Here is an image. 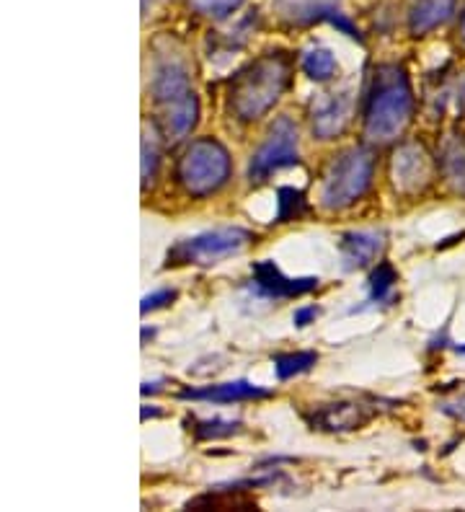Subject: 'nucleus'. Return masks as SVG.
<instances>
[{
    "label": "nucleus",
    "instance_id": "obj_1",
    "mask_svg": "<svg viewBox=\"0 0 465 512\" xmlns=\"http://www.w3.org/2000/svg\"><path fill=\"white\" fill-rule=\"evenodd\" d=\"M414 114V94L409 75L398 65H380L372 75V88L365 107V138L372 145L398 140Z\"/></svg>",
    "mask_w": 465,
    "mask_h": 512
},
{
    "label": "nucleus",
    "instance_id": "obj_2",
    "mask_svg": "<svg viewBox=\"0 0 465 512\" xmlns=\"http://www.w3.org/2000/svg\"><path fill=\"white\" fill-rule=\"evenodd\" d=\"M287 83H290V63L285 57H259L230 81V109L243 122H254L277 104L279 96L285 94Z\"/></svg>",
    "mask_w": 465,
    "mask_h": 512
},
{
    "label": "nucleus",
    "instance_id": "obj_3",
    "mask_svg": "<svg viewBox=\"0 0 465 512\" xmlns=\"http://www.w3.org/2000/svg\"><path fill=\"white\" fill-rule=\"evenodd\" d=\"M375 174V158L367 148H352L341 153L323 176L321 205L326 210H344L354 205L370 189Z\"/></svg>",
    "mask_w": 465,
    "mask_h": 512
},
{
    "label": "nucleus",
    "instance_id": "obj_4",
    "mask_svg": "<svg viewBox=\"0 0 465 512\" xmlns=\"http://www.w3.org/2000/svg\"><path fill=\"white\" fill-rule=\"evenodd\" d=\"M230 176V156L212 138L194 140L179 161V182L194 197H205L223 187Z\"/></svg>",
    "mask_w": 465,
    "mask_h": 512
},
{
    "label": "nucleus",
    "instance_id": "obj_5",
    "mask_svg": "<svg viewBox=\"0 0 465 512\" xmlns=\"http://www.w3.org/2000/svg\"><path fill=\"white\" fill-rule=\"evenodd\" d=\"M254 241L251 231L246 228H215V231L199 233L194 238L179 241L168 251V264H217L230 256L241 254Z\"/></svg>",
    "mask_w": 465,
    "mask_h": 512
},
{
    "label": "nucleus",
    "instance_id": "obj_6",
    "mask_svg": "<svg viewBox=\"0 0 465 512\" xmlns=\"http://www.w3.org/2000/svg\"><path fill=\"white\" fill-rule=\"evenodd\" d=\"M300 158L298 150V127L290 117H279L267 132V140L261 143V148L256 150L254 161H251V169H248V179L251 184H259L264 179L274 174L279 169H287V166H295Z\"/></svg>",
    "mask_w": 465,
    "mask_h": 512
},
{
    "label": "nucleus",
    "instance_id": "obj_7",
    "mask_svg": "<svg viewBox=\"0 0 465 512\" xmlns=\"http://www.w3.org/2000/svg\"><path fill=\"white\" fill-rule=\"evenodd\" d=\"M150 91H153V101L158 109L194 94L192 83H189V63H186L184 52L161 50L155 55L153 86H150Z\"/></svg>",
    "mask_w": 465,
    "mask_h": 512
},
{
    "label": "nucleus",
    "instance_id": "obj_8",
    "mask_svg": "<svg viewBox=\"0 0 465 512\" xmlns=\"http://www.w3.org/2000/svg\"><path fill=\"white\" fill-rule=\"evenodd\" d=\"M391 179L396 192L401 194H419L432 184L434 163L427 150H424V145L403 143L393 153Z\"/></svg>",
    "mask_w": 465,
    "mask_h": 512
},
{
    "label": "nucleus",
    "instance_id": "obj_9",
    "mask_svg": "<svg viewBox=\"0 0 465 512\" xmlns=\"http://www.w3.org/2000/svg\"><path fill=\"white\" fill-rule=\"evenodd\" d=\"M251 275H254V290L264 298L285 300V298H300V295H308L318 288V277H285L282 269L274 262L264 259V262H256L251 267Z\"/></svg>",
    "mask_w": 465,
    "mask_h": 512
},
{
    "label": "nucleus",
    "instance_id": "obj_10",
    "mask_svg": "<svg viewBox=\"0 0 465 512\" xmlns=\"http://www.w3.org/2000/svg\"><path fill=\"white\" fill-rule=\"evenodd\" d=\"M349 117H352V96L349 94H329L313 112V132L316 138L331 140L347 130Z\"/></svg>",
    "mask_w": 465,
    "mask_h": 512
},
{
    "label": "nucleus",
    "instance_id": "obj_11",
    "mask_svg": "<svg viewBox=\"0 0 465 512\" xmlns=\"http://www.w3.org/2000/svg\"><path fill=\"white\" fill-rule=\"evenodd\" d=\"M272 396L269 388L254 386L248 381H233V383H220V386H207V388H186L181 391L179 399L184 401H212V404H233V401H254V399H267Z\"/></svg>",
    "mask_w": 465,
    "mask_h": 512
},
{
    "label": "nucleus",
    "instance_id": "obj_12",
    "mask_svg": "<svg viewBox=\"0 0 465 512\" xmlns=\"http://www.w3.org/2000/svg\"><path fill=\"white\" fill-rule=\"evenodd\" d=\"M372 417H375V409H370L367 404L344 401V404H329L323 406V409H318L316 417H313V425L321 427V430L347 432L367 425Z\"/></svg>",
    "mask_w": 465,
    "mask_h": 512
},
{
    "label": "nucleus",
    "instance_id": "obj_13",
    "mask_svg": "<svg viewBox=\"0 0 465 512\" xmlns=\"http://www.w3.org/2000/svg\"><path fill=\"white\" fill-rule=\"evenodd\" d=\"M385 238L375 231H352L341 236V262L347 269H362L383 254Z\"/></svg>",
    "mask_w": 465,
    "mask_h": 512
},
{
    "label": "nucleus",
    "instance_id": "obj_14",
    "mask_svg": "<svg viewBox=\"0 0 465 512\" xmlns=\"http://www.w3.org/2000/svg\"><path fill=\"white\" fill-rule=\"evenodd\" d=\"M274 8L279 19L295 26H308L323 19L334 21L339 16V0H274Z\"/></svg>",
    "mask_w": 465,
    "mask_h": 512
},
{
    "label": "nucleus",
    "instance_id": "obj_15",
    "mask_svg": "<svg viewBox=\"0 0 465 512\" xmlns=\"http://www.w3.org/2000/svg\"><path fill=\"white\" fill-rule=\"evenodd\" d=\"M199 117V101L197 96H186V99L166 104L158 109V125L168 140H181L194 130Z\"/></svg>",
    "mask_w": 465,
    "mask_h": 512
},
{
    "label": "nucleus",
    "instance_id": "obj_16",
    "mask_svg": "<svg viewBox=\"0 0 465 512\" xmlns=\"http://www.w3.org/2000/svg\"><path fill=\"white\" fill-rule=\"evenodd\" d=\"M455 11V0H411L409 32L424 37L440 24H445Z\"/></svg>",
    "mask_w": 465,
    "mask_h": 512
},
{
    "label": "nucleus",
    "instance_id": "obj_17",
    "mask_svg": "<svg viewBox=\"0 0 465 512\" xmlns=\"http://www.w3.org/2000/svg\"><path fill=\"white\" fill-rule=\"evenodd\" d=\"M445 182L458 194H465V138H447L440 153Z\"/></svg>",
    "mask_w": 465,
    "mask_h": 512
},
{
    "label": "nucleus",
    "instance_id": "obj_18",
    "mask_svg": "<svg viewBox=\"0 0 465 512\" xmlns=\"http://www.w3.org/2000/svg\"><path fill=\"white\" fill-rule=\"evenodd\" d=\"M303 73L313 81H331L336 75V60L326 47H310L303 55Z\"/></svg>",
    "mask_w": 465,
    "mask_h": 512
},
{
    "label": "nucleus",
    "instance_id": "obj_19",
    "mask_svg": "<svg viewBox=\"0 0 465 512\" xmlns=\"http://www.w3.org/2000/svg\"><path fill=\"white\" fill-rule=\"evenodd\" d=\"M318 355L316 352H290V355H277L274 357V370H277L279 381H290L295 375L308 373L316 365Z\"/></svg>",
    "mask_w": 465,
    "mask_h": 512
},
{
    "label": "nucleus",
    "instance_id": "obj_20",
    "mask_svg": "<svg viewBox=\"0 0 465 512\" xmlns=\"http://www.w3.org/2000/svg\"><path fill=\"white\" fill-rule=\"evenodd\" d=\"M279 213L277 223H287V220H300L308 213V205H305V194L300 189L282 187L279 189Z\"/></svg>",
    "mask_w": 465,
    "mask_h": 512
},
{
    "label": "nucleus",
    "instance_id": "obj_21",
    "mask_svg": "<svg viewBox=\"0 0 465 512\" xmlns=\"http://www.w3.org/2000/svg\"><path fill=\"white\" fill-rule=\"evenodd\" d=\"M192 425L197 440L230 438V435H236L241 430V422H233V419H194Z\"/></svg>",
    "mask_w": 465,
    "mask_h": 512
},
{
    "label": "nucleus",
    "instance_id": "obj_22",
    "mask_svg": "<svg viewBox=\"0 0 465 512\" xmlns=\"http://www.w3.org/2000/svg\"><path fill=\"white\" fill-rule=\"evenodd\" d=\"M396 282H398L396 269H393L388 262L378 264V269H375V272L370 275V300L388 298V293H391Z\"/></svg>",
    "mask_w": 465,
    "mask_h": 512
},
{
    "label": "nucleus",
    "instance_id": "obj_23",
    "mask_svg": "<svg viewBox=\"0 0 465 512\" xmlns=\"http://www.w3.org/2000/svg\"><path fill=\"white\" fill-rule=\"evenodd\" d=\"M243 0H189V6L194 8L202 16H210V19H228L230 13L241 8Z\"/></svg>",
    "mask_w": 465,
    "mask_h": 512
},
{
    "label": "nucleus",
    "instance_id": "obj_24",
    "mask_svg": "<svg viewBox=\"0 0 465 512\" xmlns=\"http://www.w3.org/2000/svg\"><path fill=\"white\" fill-rule=\"evenodd\" d=\"M158 161H161V150H158V138H155L153 132H145L143 138V189L148 187L150 182L158 174Z\"/></svg>",
    "mask_w": 465,
    "mask_h": 512
},
{
    "label": "nucleus",
    "instance_id": "obj_25",
    "mask_svg": "<svg viewBox=\"0 0 465 512\" xmlns=\"http://www.w3.org/2000/svg\"><path fill=\"white\" fill-rule=\"evenodd\" d=\"M174 300H176V290H171V288L155 290V293L145 295V298H143V306H140V311H143V313L158 311V308L168 306V303H174Z\"/></svg>",
    "mask_w": 465,
    "mask_h": 512
},
{
    "label": "nucleus",
    "instance_id": "obj_26",
    "mask_svg": "<svg viewBox=\"0 0 465 512\" xmlns=\"http://www.w3.org/2000/svg\"><path fill=\"white\" fill-rule=\"evenodd\" d=\"M440 409L445 414H450V417H455V419H460V422H465V391H458V394H455L453 399L442 401Z\"/></svg>",
    "mask_w": 465,
    "mask_h": 512
},
{
    "label": "nucleus",
    "instance_id": "obj_27",
    "mask_svg": "<svg viewBox=\"0 0 465 512\" xmlns=\"http://www.w3.org/2000/svg\"><path fill=\"white\" fill-rule=\"evenodd\" d=\"M316 316H318V308L316 306H308V308H300V311H295L292 321H295V326H308L310 321L316 319Z\"/></svg>",
    "mask_w": 465,
    "mask_h": 512
},
{
    "label": "nucleus",
    "instance_id": "obj_28",
    "mask_svg": "<svg viewBox=\"0 0 465 512\" xmlns=\"http://www.w3.org/2000/svg\"><path fill=\"white\" fill-rule=\"evenodd\" d=\"M460 34H463V42H465V13H463V21H460Z\"/></svg>",
    "mask_w": 465,
    "mask_h": 512
},
{
    "label": "nucleus",
    "instance_id": "obj_29",
    "mask_svg": "<svg viewBox=\"0 0 465 512\" xmlns=\"http://www.w3.org/2000/svg\"><path fill=\"white\" fill-rule=\"evenodd\" d=\"M458 350H460V352H465V347H458Z\"/></svg>",
    "mask_w": 465,
    "mask_h": 512
}]
</instances>
